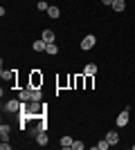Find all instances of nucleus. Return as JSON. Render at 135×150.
Returning <instances> with one entry per match:
<instances>
[{
  "instance_id": "3",
  "label": "nucleus",
  "mask_w": 135,
  "mask_h": 150,
  "mask_svg": "<svg viewBox=\"0 0 135 150\" xmlns=\"http://www.w3.org/2000/svg\"><path fill=\"white\" fill-rule=\"evenodd\" d=\"M129 112H131V105H126L122 112L117 114V121H115L117 128H126V125H129Z\"/></svg>"
},
{
  "instance_id": "15",
  "label": "nucleus",
  "mask_w": 135,
  "mask_h": 150,
  "mask_svg": "<svg viewBox=\"0 0 135 150\" xmlns=\"http://www.w3.org/2000/svg\"><path fill=\"white\" fill-rule=\"evenodd\" d=\"M84 74L86 76H95L97 74V65H95V63H88V65L84 67Z\"/></svg>"
},
{
  "instance_id": "11",
  "label": "nucleus",
  "mask_w": 135,
  "mask_h": 150,
  "mask_svg": "<svg viewBox=\"0 0 135 150\" xmlns=\"http://www.w3.org/2000/svg\"><path fill=\"white\" fill-rule=\"evenodd\" d=\"M124 9H126V0H113V11L122 13Z\"/></svg>"
},
{
  "instance_id": "4",
  "label": "nucleus",
  "mask_w": 135,
  "mask_h": 150,
  "mask_svg": "<svg viewBox=\"0 0 135 150\" xmlns=\"http://www.w3.org/2000/svg\"><path fill=\"white\" fill-rule=\"evenodd\" d=\"M43 85V76L39 74V72H32V76H29V88H41Z\"/></svg>"
},
{
  "instance_id": "9",
  "label": "nucleus",
  "mask_w": 135,
  "mask_h": 150,
  "mask_svg": "<svg viewBox=\"0 0 135 150\" xmlns=\"http://www.w3.org/2000/svg\"><path fill=\"white\" fill-rule=\"evenodd\" d=\"M72 144H74V139H72V137H68V134L59 139V146H61V148H65V150H70V148H72Z\"/></svg>"
},
{
  "instance_id": "6",
  "label": "nucleus",
  "mask_w": 135,
  "mask_h": 150,
  "mask_svg": "<svg viewBox=\"0 0 135 150\" xmlns=\"http://www.w3.org/2000/svg\"><path fill=\"white\" fill-rule=\"evenodd\" d=\"M106 141H108L110 146H117V144H119V132L108 130V132H106Z\"/></svg>"
},
{
  "instance_id": "17",
  "label": "nucleus",
  "mask_w": 135,
  "mask_h": 150,
  "mask_svg": "<svg viewBox=\"0 0 135 150\" xmlns=\"http://www.w3.org/2000/svg\"><path fill=\"white\" fill-rule=\"evenodd\" d=\"M43 99V90L41 88H32V101H41Z\"/></svg>"
},
{
  "instance_id": "7",
  "label": "nucleus",
  "mask_w": 135,
  "mask_h": 150,
  "mask_svg": "<svg viewBox=\"0 0 135 150\" xmlns=\"http://www.w3.org/2000/svg\"><path fill=\"white\" fill-rule=\"evenodd\" d=\"M36 144H39L41 148L50 144V139H47V130H41V132H36Z\"/></svg>"
},
{
  "instance_id": "22",
  "label": "nucleus",
  "mask_w": 135,
  "mask_h": 150,
  "mask_svg": "<svg viewBox=\"0 0 135 150\" xmlns=\"http://www.w3.org/2000/svg\"><path fill=\"white\" fill-rule=\"evenodd\" d=\"M92 79H95V76H86V90L92 88Z\"/></svg>"
},
{
  "instance_id": "19",
  "label": "nucleus",
  "mask_w": 135,
  "mask_h": 150,
  "mask_svg": "<svg viewBox=\"0 0 135 150\" xmlns=\"http://www.w3.org/2000/svg\"><path fill=\"white\" fill-rule=\"evenodd\" d=\"M36 9H39V11H47V9H50V5H47L45 0H39V2H36Z\"/></svg>"
},
{
  "instance_id": "16",
  "label": "nucleus",
  "mask_w": 135,
  "mask_h": 150,
  "mask_svg": "<svg viewBox=\"0 0 135 150\" xmlns=\"http://www.w3.org/2000/svg\"><path fill=\"white\" fill-rule=\"evenodd\" d=\"M32 47H34V52H45V50H47V43H45L43 38H41V40H36Z\"/></svg>"
},
{
  "instance_id": "1",
  "label": "nucleus",
  "mask_w": 135,
  "mask_h": 150,
  "mask_svg": "<svg viewBox=\"0 0 135 150\" xmlns=\"http://www.w3.org/2000/svg\"><path fill=\"white\" fill-rule=\"evenodd\" d=\"M20 108H23V101H20V99H9V101L5 103V110H7L9 114H18Z\"/></svg>"
},
{
  "instance_id": "21",
  "label": "nucleus",
  "mask_w": 135,
  "mask_h": 150,
  "mask_svg": "<svg viewBox=\"0 0 135 150\" xmlns=\"http://www.w3.org/2000/svg\"><path fill=\"white\" fill-rule=\"evenodd\" d=\"M0 150H11V144L9 141H0Z\"/></svg>"
},
{
  "instance_id": "10",
  "label": "nucleus",
  "mask_w": 135,
  "mask_h": 150,
  "mask_svg": "<svg viewBox=\"0 0 135 150\" xmlns=\"http://www.w3.org/2000/svg\"><path fill=\"white\" fill-rule=\"evenodd\" d=\"M0 79H2V81H14V79H16V74H14V69H0Z\"/></svg>"
},
{
  "instance_id": "12",
  "label": "nucleus",
  "mask_w": 135,
  "mask_h": 150,
  "mask_svg": "<svg viewBox=\"0 0 135 150\" xmlns=\"http://www.w3.org/2000/svg\"><path fill=\"white\" fill-rule=\"evenodd\" d=\"M47 16H50L52 20H59V16H61V9L54 5H50V9H47Z\"/></svg>"
},
{
  "instance_id": "2",
  "label": "nucleus",
  "mask_w": 135,
  "mask_h": 150,
  "mask_svg": "<svg viewBox=\"0 0 135 150\" xmlns=\"http://www.w3.org/2000/svg\"><path fill=\"white\" fill-rule=\"evenodd\" d=\"M95 45H97V36L95 34H88V36L81 38V45H79V47H81L84 52H88V50H92Z\"/></svg>"
},
{
  "instance_id": "5",
  "label": "nucleus",
  "mask_w": 135,
  "mask_h": 150,
  "mask_svg": "<svg viewBox=\"0 0 135 150\" xmlns=\"http://www.w3.org/2000/svg\"><path fill=\"white\" fill-rule=\"evenodd\" d=\"M9 134H11V125L0 123V139H2V141H9Z\"/></svg>"
},
{
  "instance_id": "14",
  "label": "nucleus",
  "mask_w": 135,
  "mask_h": 150,
  "mask_svg": "<svg viewBox=\"0 0 135 150\" xmlns=\"http://www.w3.org/2000/svg\"><path fill=\"white\" fill-rule=\"evenodd\" d=\"M18 99H20V101H32V88L20 90V92H18Z\"/></svg>"
},
{
  "instance_id": "8",
  "label": "nucleus",
  "mask_w": 135,
  "mask_h": 150,
  "mask_svg": "<svg viewBox=\"0 0 135 150\" xmlns=\"http://www.w3.org/2000/svg\"><path fill=\"white\" fill-rule=\"evenodd\" d=\"M41 38H43V40H45V43H47V45L56 40V36H54V31H52V29H43V34H41Z\"/></svg>"
},
{
  "instance_id": "13",
  "label": "nucleus",
  "mask_w": 135,
  "mask_h": 150,
  "mask_svg": "<svg viewBox=\"0 0 135 150\" xmlns=\"http://www.w3.org/2000/svg\"><path fill=\"white\" fill-rule=\"evenodd\" d=\"M108 148H113V146H110L108 141H106V137H104L101 141H97V144L92 146V150H108Z\"/></svg>"
},
{
  "instance_id": "18",
  "label": "nucleus",
  "mask_w": 135,
  "mask_h": 150,
  "mask_svg": "<svg viewBox=\"0 0 135 150\" xmlns=\"http://www.w3.org/2000/svg\"><path fill=\"white\" fill-rule=\"evenodd\" d=\"M45 54H50V56L59 54V45L56 43H50V45H47V50H45Z\"/></svg>"
},
{
  "instance_id": "20",
  "label": "nucleus",
  "mask_w": 135,
  "mask_h": 150,
  "mask_svg": "<svg viewBox=\"0 0 135 150\" xmlns=\"http://www.w3.org/2000/svg\"><path fill=\"white\" fill-rule=\"evenodd\" d=\"M84 148H86L84 141H74V144H72V150H84Z\"/></svg>"
},
{
  "instance_id": "23",
  "label": "nucleus",
  "mask_w": 135,
  "mask_h": 150,
  "mask_svg": "<svg viewBox=\"0 0 135 150\" xmlns=\"http://www.w3.org/2000/svg\"><path fill=\"white\" fill-rule=\"evenodd\" d=\"M101 2H104L106 7H113V0H101Z\"/></svg>"
}]
</instances>
